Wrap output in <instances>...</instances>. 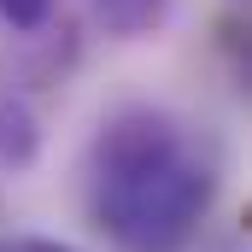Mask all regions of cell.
Listing matches in <instances>:
<instances>
[{
    "label": "cell",
    "instance_id": "6da1fadb",
    "mask_svg": "<svg viewBox=\"0 0 252 252\" xmlns=\"http://www.w3.org/2000/svg\"><path fill=\"white\" fill-rule=\"evenodd\" d=\"M88 217L118 252H188L217 205L211 141L164 106H118L88 141Z\"/></svg>",
    "mask_w": 252,
    "mask_h": 252
},
{
    "label": "cell",
    "instance_id": "7a4b0ae2",
    "mask_svg": "<svg viewBox=\"0 0 252 252\" xmlns=\"http://www.w3.org/2000/svg\"><path fill=\"white\" fill-rule=\"evenodd\" d=\"M88 12L112 41H147L170 24L176 0H88Z\"/></svg>",
    "mask_w": 252,
    "mask_h": 252
},
{
    "label": "cell",
    "instance_id": "3957f363",
    "mask_svg": "<svg viewBox=\"0 0 252 252\" xmlns=\"http://www.w3.org/2000/svg\"><path fill=\"white\" fill-rule=\"evenodd\" d=\"M41 153V118L24 94H0V170H30Z\"/></svg>",
    "mask_w": 252,
    "mask_h": 252
},
{
    "label": "cell",
    "instance_id": "277c9868",
    "mask_svg": "<svg viewBox=\"0 0 252 252\" xmlns=\"http://www.w3.org/2000/svg\"><path fill=\"white\" fill-rule=\"evenodd\" d=\"M53 6L59 0H0V24L18 30V35H35V30L53 24Z\"/></svg>",
    "mask_w": 252,
    "mask_h": 252
},
{
    "label": "cell",
    "instance_id": "5b68a950",
    "mask_svg": "<svg viewBox=\"0 0 252 252\" xmlns=\"http://www.w3.org/2000/svg\"><path fill=\"white\" fill-rule=\"evenodd\" d=\"M0 252H82L59 235H0Z\"/></svg>",
    "mask_w": 252,
    "mask_h": 252
}]
</instances>
